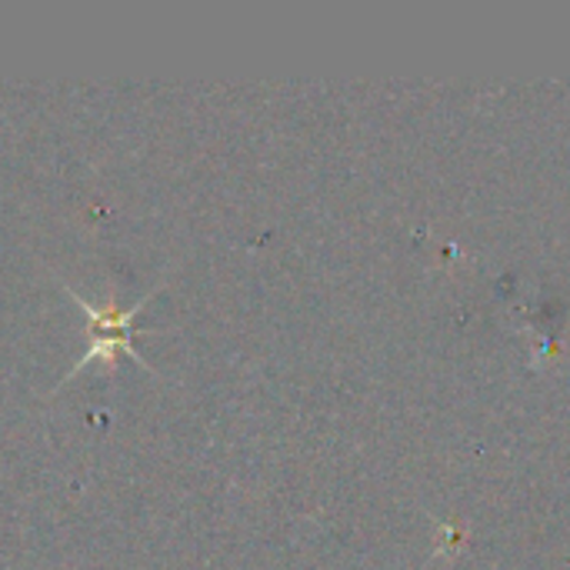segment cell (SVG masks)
Instances as JSON below:
<instances>
[{"label": "cell", "instance_id": "6da1fadb", "mask_svg": "<svg viewBox=\"0 0 570 570\" xmlns=\"http://www.w3.org/2000/svg\"><path fill=\"white\" fill-rule=\"evenodd\" d=\"M63 294L87 314V337H90L87 351L73 361V367H70L67 377H73L77 371H83L90 361H104L107 367H114L120 357H130V361L144 364V357L137 354L130 334H134V321H137L140 307L150 301V294H144L134 304H104V307L100 304H90L87 297H80L70 287H63Z\"/></svg>", "mask_w": 570, "mask_h": 570}]
</instances>
